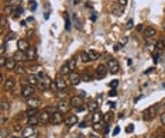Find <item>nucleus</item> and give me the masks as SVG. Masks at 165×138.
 <instances>
[{"label":"nucleus","instance_id":"nucleus-1","mask_svg":"<svg viewBox=\"0 0 165 138\" xmlns=\"http://www.w3.org/2000/svg\"><path fill=\"white\" fill-rule=\"evenodd\" d=\"M21 135H23V138H38L40 133H38V130L35 127L28 126V127H25L21 131Z\"/></svg>","mask_w":165,"mask_h":138},{"label":"nucleus","instance_id":"nucleus-2","mask_svg":"<svg viewBox=\"0 0 165 138\" xmlns=\"http://www.w3.org/2000/svg\"><path fill=\"white\" fill-rule=\"evenodd\" d=\"M157 110H158V106L157 104H154V106L148 107L147 110H144V114H143V118L145 120V121H150V120H153L155 117V114H157Z\"/></svg>","mask_w":165,"mask_h":138},{"label":"nucleus","instance_id":"nucleus-3","mask_svg":"<svg viewBox=\"0 0 165 138\" xmlns=\"http://www.w3.org/2000/svg\"><path fill=\"white\" fill-rule=\"evenodd\" d=\"M51 85H52V80L47 75L38 80V89L40 90H48V89H51Z\"/></svg>","mask_w":165,"mask_h":138},{"label":"nucleus","instance_id":"nucleus-4","mask_svg":"<svg viewBox=\"0 0 165 138\" xmlns=\"http://www.w3.org/2000/svg\"><path fill=\"white\" fill-rule=\"evenodd\" d=\"M34 93H35V89H34L33 85H25L21 87V96L23 97H25V99H30V97H33Z\"/></svg>","mask_w":165,"mask_h":138},{"label":"nucleus","instance_id":"nucleus-5","mask_svg":"<svg viewBox=\"0 0 165 138\" xmlns=\"http://www.w3.org/2000/svg\"><path fill=\"white\" fill-rule=\"evenodd\" d=\"M62 123H65V120H64V117H62V113H61V111H54V113L51 114V124L58 126V124H62Z\"/></svg>","mask_w":165,"mask_h":138},{"label":"nucleus","instance_id":"nucleus-6","mask_svg":"<svg viewBox=\"0 0 165 138\" xmlns=\"http://www.w3.org/2000/svg\"><path fill=\"white\" fill-rule=\"evenodd\" d=\"M107 68H109L110 73H117V72L120 71V65H119V62H117V59H114V58L109 59V62H107Z\"/></svg>","mask_w":165,"mask_h":138},{"label":"nucleus","instance_id":"nucleus-7","mask_svg":"<svg viewBox=\"0 0 165 138\" xmlns=\"http://www.w3.org/2000/svg\"><path fill=\"white\" fill-rule=\"evenodd\" d=\"M109 73V68H107V65H99L98 68H96V78L98 79H103V78H106Z\"/></svg>","mask_w":165,"mask_h":138},{"label":"nucleus","instance_id":"nucleus-8","mask_svg":"<svg viewBox=\"0 0 165 138\" xmlns=\"http://www.w3.org/2000/svg\"><path fill=\"white\" fill-rule=\"evenodd\" d=\"M38 120H40V124L45 126V124L51 123V114H50L47 110H44V111L38 113Z\"/></svg>","mask_w":165,"mask_h":138},{"label":"nucleus","instance_id":"nucleus-9","mask_svg":"<svg viewBox=\"0 0 165 138\" xmlns=\"http://www.w3.org/2000/svg\"><path fill=\"white\" fill-rule=\"evenodd\" d=\"M68 79H69V83H71V85H74V86L79 85V83L82 82V76H80V75H78L75 71L68 75Z\"/></svg>","mask_w":165,"mask_h":138},{"label":"nucleus","instance_id":"nucleus-10","mask_svg":"<svg viewBox=\"0 0 165 138\" xmlns=\"http://www.w3.org/2000/svg\"><path fill=\"white\" fill-rule=\"evenodd\" d=\"M71 103H68L65 100H59L58 102V111H61L62 114H66V113H69V110H71Z\"/></svg>","mask_w":165,"mask_h":138},{"label":"nucleus","instance_id":"nucleus-11","mask_svg":"<svg viewBox=\"0 0 165 138\" xmlns=\"http://www.w3.org/2000/svg\"><path fill=\"white\" fill-rule=\"evenodd\" d=\"M27 106L28 108H38L41 106V100L35 99V97H30V99H27Z\"/></svg>","mask_w":165,"mask_h":138},{"label":"nucleus","instance_id":"nucleus-12","mask_svg":"<svg viewBox=\"0 0 165 138\" xmlns=\"http://www.w3.org/2000/svg\"><path fill=\"white\" fill-rule=\"evenodd\" d=\"M17 47H19V51H23V52H25L31 45H30V43L27 41V40H24V38H21V40H19V43H17Z\"/></svg>","mask_w":165,"mask_h":138},{"label":"nucleus","instance_id":"nucleus-13","mask_svg":"<svg viewBox=\"0 0 165 138\" xmlns=\"http://www.w3.org/2000/svg\"><path fill=\"white\" fill-rule=\"evenodd\" d=\"M69 103H71V106L75 107V108H78V107H80V106H83L82 97H79V96H74V97H71Z\"/></svg>","mask_w":165,"mask_h":138},{"label":"nucleus","instance_id":"nucleus-14","mask_svg":"<svg viewBox=\"0 0 165 138\" xmlns=\"http://www.w3.org/2000/svg\"><path fill=\"white\" fill-rule=\"evenodd\" d=\"M155 34H157V30H155L154 27H145V30H144V38L145 40H150V38H153Z\"/></svg>","mask_w":165,"mask_h":138},{"label":"nucleus","instance_id":"nucleus-15","mask_svg":"<svg viewBox=\"0 0 165 138\" xmlns=\"http://www.w3.org/2000/svg\"><path fill=\"white\" fill-rule=\"evenodd\" d=\"M55 83H56V87H58V90H65L66 89V85H68V82H66L64 78H56L55 79Z\"/></svg>","mask_w":165,"mask_h":138},{"label":"nucleus","instance_id":"nucleus-16","mask_svg":"<svg viewBox=\"0 0 165 138\" xmlns=\"http://www.w3.org/2000/svg\"><path fill=\"white\" fill-rule=\"evenodd\" d=\"M76 123H78V116H75V114H69V116L66 117V120H65L66 127H72V126H75Z\"/></svg>","mask_w":165,"mask_h":138},{"label":"nucleus","instance_id":"nucleus-17","mask_svg":"<svg viewBox=\"0 0 165 138\" xmlns=\"http://www.w3.org/2000/svg\"><path fill=\"white\" fill-rule=\"evenodd\" d=\"M25 56H27L28 61L35 59V56H37V49H35V47H30V48L25 51Z\"/></svg>","mask_w":165,"mask_h":138},{"label":"nucleus","instance_id":"nucleus-18","mask_svg":"<svg viewBox=\"0 0 165 138\" xmlns=\"http://www.w3.org/2000/svg\"><path fill=\"white\" fill-rule=\"evenodd\" d=\"M103 116H104L103 113H100V111L96 110V111L93 113V116H92V123H93V124H96V123H102V121H103Z\"/></svg>","mask_w":165,"mask_h":138},{"label":"nucleus","instance_id":"nucleus-19","mask_svg":"<svg viewBox=\"0 0 165 138\" xmlns=\"http://www.w3.org/2000/svg\"><path fill=\"white\" fill-rule=\"evenodd\" d=\"M13 58L16 59V62H21V61H25V59H27L25 52H23V51H17V52H14Z\"/></svg>","mask_w":165,"mask_h":138},{"label":"nucleus","instance_id":"nucleus-20","mask_svg":"<svg viewBox=\"0 0 165 138\" xmlns=\"http://www.w3.org/2000/svg\"><path fill=\"white\" fill-rule=\"evenodd\" d=\"M9 7H10L11 10H17L19 7H21V0H9Z\"/></svg>","mask_w":165,"mask_h":138},{"label":"nucleus","instance_id":"nucleus-21","mask_svg":"<svg viewBox=\"0 0 165 138\" xmlns=\"http://www.w3.org/2000/svg\"><path fill=\"white\" fill-rule=\"evenodd\" d=\"M14 85H16V80H14L13 78H7V79L4 80V89H6V90H11V89L14 87Z\"/></svg>","mask_w":165,"mask_h":138},{"label":"nucleus","instance_id":"nucleus-22","mask_svg":"<svg viewBox=\"0 0 165 138\" xmlns=\"http://www.w3.org/2000/svg\"><path fill=\"white\" fill-rule=\"evenodd\" d=\"M16 66H17V62H16V59L14 58H9L7 59V62H6V69H9V71H13V69H16Z\"/></svg>","mask_w":165,"mask_h":138},{"label":"nucleus","instance_id":"nucleus-23","mask_svg":"<svg viewBox=\"0 0 165 138\" xmlns=\"http://www.w3.org/2000/svg\"><path fill=\"white\" fill-rule=\"evenodd\" d=\"M27 124H28V126H31V127H35L37 124H40V120H38V116L27 117Z\"/></svg>","mask_w":165,"mask_h":138},{"label":"nucleus","instance_id":"nucleus-24","mask_svg":"<svg viewBox=\"0 0 165 138\" xmlns=\"http://www.w3.org/2000/svg\"><path fill=\"white\" fill-rule=\"evenodd\" d=\"M111 10H113V13H114L116 16H121L123 11H124V7H123L121 4H114V6L111 7Z\"/></svg>","mask_w":165,"mask_h":138},{"label":"nucleus","instance_id":"nucleus-25","mask_svg":"<svg viewBox=\"0 0 165 138\" xmlns=\"http://www.w3.org/2000/svg\"><path fill=\"white\" fill-rule=\"evenodd\" d=\"M71 72H72V71H71V68L68 66V64H65V65H62V66H61V71H59V73L62 75V76H66V75H69Z\"/></svg>","mask_w":165,"mask_h":138},{"label":"nucleus","instance_id":"nucleus-26","mask_svg":"<svg viewBox=\"0 0 165 138\" xmlns=\"http://www.w3.org/2000/svg\"><path fill=\"white\" fill-rule=\"evenodd\" d=\"M88 55H89V58H90V61H96V59H99L100 58L99 52L95 51V49H90V51L88 52Z\"/></svg>","mask_w":165,"mask_h":138},{"label":"nucleus","instance_id":"nucleus-27","mask_svg":"<svg viewBox=\"0 0 165 138\" xmlns=\"http://www.w3.org/2000/svg\"><path fill=\"white\" fill-rule=\"evenodd\" d=\"M98 106H99V103H98V102H95V100H92V102H89V103H88V110H89V111H93V113H95V111L98 110Z\"/></svg>","mask_w":165,"mask_h":138},{"label":"nucleus","instance_id":"nucleus-28","mask_svg":"<svg viewBox=\"0 0 165 138\" xmlns=\"http://www.w3.org/2000/svg\"><path fill=\"white\" fill-rule=\"evenodd\" d=\"M155 48H157V51H158V52L164 51V49H165V41H164V40H158V41L155 43Z\"/></svg>","mask_w":165,"mask_h":138},{"label":"nucleus","instance_id":"nucleus-29","mask_svg":"<svg viewBox=\"0 0 165 138\" xmlns=\"http://www.w3.org/2000/svg\"><path fill=\"white\" fill-rule=\"evenodd\" d=\"M66 64H68V66L71 68V71L74 72V71L76 69V58H71V59H69Z\"/></svg>","mask_w":165,"mask_h":138},{"label":"nucleus","instance_id":"nucleus-30","mask_svg":"<svg viewBox=\"0 0 165 138\" xmlns=\"http://www.w3.org/2000/svg\"><path fill=\"white\" fill-rule=\"evenodd\" d=\"M38 80H40V79H38L35 75H30V76H28V83H30V85H33V86L38 85Z\"/></svg>","mask_w":165,"mask_h":138},{"label":"nucleus","instance_id":"nucleus-31","mask_svg":"<svg viewBox=\"0 0 165 138\" xmlns=\"http://www.w3.org/2000/svg\"><path fill=\"white\" fill-rule=\"evenodd\" d=\"M92 79H93V76H92V73H89V72H85V73L82 75V80L83 82H92Z\"/></svg>","mask_w":165,"mask_h":138},{"label":"nucleus","instance_id":"nucleus-32","mask_svg":"<svg viewBox=\"0 0 165 138\" xmlns=\"http://www.w3.org/2000/svg\"><path fill=\"white\" fill-rule=\"evenodd\" d=\"M113 118V111H109V113H106L104 116H103V121L106 123V124H109V121Z\"/></svg>","mask_w":165,"mask_h":138},{"label":"nucleus","instance_id":"nucleus-33","mask_svg":"<svg viewBox=\"0 0 165 138\" xmlns=\"http://www.w3.org/2000/svg\"><path fill=\"white\" fill-rule=\"evenodd\" d=\"M104 121H102V123H96V124H93V130L95 131H100V130H103L104 128Z\"/></svg>","mask_w":165,"mask_h":138},{"label":"nucleus","instance_id":"nucleus-34","mask_svg":"<svg viewBox=\"0 0 165 138\" xmlns=\"http://www.w3.org/2000/svg\"><path fill=\"white\" fill-rule=\"evenodd\" d=\"M25 116H27V117L38 116V114H37V108H28V110L25 111Z\"/></svg>","mask_w":165,"mask_h":138},{"label":"nucleus","instance_id":"nucleus-35","mask_svg":"<svg viewBox=\"0 0 165 138\" xmlns=\"http://www.w3.org/2000/svg\"><path fill=\"white\" fill-rule=\"evenodd\" d=\"M80 59H82V62H85V64H88L89 62V55H88V52H82L80 54Z\"/></svg>","mask_w":165,"mask_h":138},{"label":"nucleus","instance_id":"nucleus-36","mask_svg":"<svg viewBox=\"0 0 165 138\" xmlns=\"http://www.w3.org/2000/svg\"><path fill=\"white\" fill-rule=\"evenodd\" d=\"M14 71H16L17 73H24V72H25V68H24V66H21V65H17Z\"/></svg>","mask_w":165,"mask_h":138},{"label":"nucleus","instance_id":"nucleus-37","mask_svg":"<svg viewBox=\"0 0 165 138\" xmlns=\"http://www.w3.org/2000/svg\"><path fill=\"white\" fill-rule=\"evenodd\" d=\"M65 28L66 30H69L71 28V21H69V14H65Z\"/></svg>","mask_w":165,"mask_h":138},{"label":"nucleus","instance_id":"nucleus-38","mask_svg":"<svg viewBox=\"0 0 165 138\" xmlns=\"http://www.w3.org/2000/svg\"><path fill=\"white\" fill-rule=\"evenodd\" d=\"M35 9H37V1H35V0H31V1H30V10L34 11Z\"/></svg>","mask_w":165,"mask_h":138},{"label":"nucleus","instance_id":"nucleus-39","mask_svg":"<svg viewBox=\"0 0 165 138\" xmlns=\"http://www.w3.org/2000/svg\"><path fill=\"white\" fill-rule=\"evenodd\" d=\"M153 59H154L155 64H158V61H160V54H158V51L153 54Z\"/></svg>","mask_w":165,"mask_h":138},{"label":"nucleus","instance_id":"nucleus-40","mask_svg":"<svg viewBox=\"0 0 165 138\" xmlns=\"http://www.w3.org/2000/svg\"><path fill=\"white\" fill-rule=\"evenodd\" d=\"M133 27H134V21L130 19V20L127 21V24H126V28H127V30H130V28H133Z\"/></svg>","mask_w":165,"mask_h":138},{"label":"nucleus","instance_id":"nucleus-41","mask_svg":"<svg viewBox=\"0 0 165 138\" xmlns=\"http://www.w3.org/2000/svg\"><path fill=\"white\" fill-rule=\"evenodd\" d=\"M6 62H7V59L1 55V58H0V65H1V68H4V66H6Z\"/></svg>","mask_w":165,"mask_h":138},{"label":"nucleus","instance_id":"nucleus-42","mask_svg":"<svg viewBox=\"0 0 165 138\" xmlns=\"http://www.w3.org/2000/svg\"><path fill=\"white\" fill-rule=\"evenodd\" d=\"M133 131H134V126H133V124H130V126H127V127H126V133H129V134H130V133H133Z\"/></svg>","mask_w":165,"mask_h":138},{"label":"nucleus","instance_id":"nucleus-43","mask_svg":"<svg viewBox=\"0 0 165 138\" xmlns=\"http://www.w3.org/2000/svg\"><path fill=\"white\" fill-rule=\"evenodd\" d=\"M119 86V80H113L111 83H110V87H113V89H116Z\"/></svg>","mask_w":165,"mask_h":138},{"label":"nucleus","instance_id":"nucleus-44","mask_svg":"<svg viewBox=\"0 0 165 138\" xmlns=\"http://www.w3.org/2000/svg\"><path fill=\"white\" fill-rule=\"evenodd\" d=\"M13 128H14V131H23V130H24L23 127H20V124H16Z\"/></svg>","mask_w":165,"mask_h":138},{"label":"nucleus","instance_id":"nucleus-45","mask_svg":"<svg viewBox=\"0 0 165 138\" xmlns=\"http://www.w3.org/2000/svg\"><path fill=\"white\" fill-rule=\"evenodd\" d=\"M127 1H129V0H117V3H119V4H121L123 7H124V6L127 4Z\"/></svg>","mask_w":165,"mask_h":138},{"label":"nucleus","instance_id":"nucleus-46","mask_svg":"<svg viewBox=\"0 0 165 138\" xmlns=\"http://www.w3.org/2000/svg\"><path fill=\"white\" fill-rule=\"evenodd\" d=\"M0 52H1V55L6 52V41H4V43H3V45H1V49H0Z\"/></svg>","mask_w":165,"mask_h":138},{"label":"nucleus","instance_id":"nucleus-47","mask_svg":"<svg viewBox=\"0 0 165 138\" xmlns=\"http://www.w3.org/2000/svg\"><path fill=\"white\" fill-rule=\"evenodd\" d=\"M117 95V92H116V89H111V90H110L109 92V96L110 97H111V96H116Z\"/></svg>","mask_w":165,"mask_h":138},{"label":"nucleus","instance_id":"nucleus-48","mask_svg":"<svg viewBox=\"0 0 165 138\" xmlns=\"http://www.w3.org/2000/svg\"><path fill=\"white\" fill-rule=\"evenodd\" d=\"M120 133V127H116L114 130H113V135H117Z\"/></svg>","mask_w":165,"mask_h":138},{"label":"nucleus","instance_id":"nucleus-49","mask_svg":"<svg viewBox=\"0 0 165 138\" xmlns=\"http://www.w3.org/2000/svg\"><path fill=\"white\" fill-rule=\"evenodd\" d=\"M1 108H3V110H7V108H9V104H7L6 102H3V103H1Z\"/></svg>","mask_w":165,"mask_h":138},{"label":"nucleus","instance_id":"nucleus-50","mask_svg":"<svg viewBox=\"0 0 165 138\" xmlns=\"http://www.w3.org/2000/svg\"><path fill=\"white\" fill-rule=\"evenodd\" d=\"M161 123H162V126H165V113L161 114Z\"/></svg>","mask_w":165,"mask_h":138},{"label":"nucleus","instance_id":"nucleus-51","mask_svg":"<svg viewBox=\"0 0 165 138\" xmlns=\"http://www.w3.org/2000/svg\"><path fill=\"white\" fill-rule=\"evenodd\" d=\"M103 131H104V134H107V133H109V124H104V128H103Z\"/></svg>","mask_w":165,"mask_h":138},{"label":"nucleus","instance_id":"nucleus-52","mask_svg":"<svg viewBox=\"0 0 165 138\" xmlns=\"http://www.w3.org/2000/svg\"><path fill=\"white\" fill-rule=\"evenodd\" d=\"M109 107L110 108H114V107H116V103H114V102H109Z\"/></svg>","mask_w":165,"mask_h":138},{"label":"nucleus","instance_id":"nucleus-53","mask_svg":"<svg viewBox=\"0 0 165 138\" xmlns=\"http://www.w3.org/2000/svg\"><path fill=\"white\" fill-rule=\"evenodd\" d=\"M51 89H52V90H58V87H56V83H55V82H52V85H51Z\"/></svg>","mask_w":165,"mask_h":138},{"label":"nucleus","instance_id":"nucleus-54","mask_svg":"<svg viewBox=\"0 0 165 138\" xmlns=\"http://www.w3.org/2000/svg\"><path fill=\"white\" fill-rule=\"evenodd\" d=\"M14 37H16V35H14V32H10V34H9V37H7V40H11V38H14Z\"/></svg>","mask_w":165,"mask_h":138},{"label":"nucleus","instance_id":"nucleus-55","mask_svg":"<svg viewBox=\"0 0 165 138\" xmlns=\"http://www.w3.org/2000/svg\"><path fill=\"white\" fill-rule=\"evenodd\" d=\"M1 25H6V17L4 16L1 17Z\"/></svg>","mask_w":165,"mask_h":138},{"label":"nucleus","instance_id":"nucleus-56","mask_svg":"<svg viewBox=\"0 0 165 138\" xmlns=\"http://www.w3.org/2000/svg\"><path fill=\"white\" fill-rule=\"evenodd\" d=\"M79 127H86V121H82V123H80V124H79Z\"/></svg>","mask_w":165,"mask_h":138},{"label":"nucleus","instance_id":"nucleus-57","mask_svg":"<svg viewBox=\"0 0 165 138\" xmlns=\"http://www.w3.org/2000/svg\"><path fill=\"white\" fill-rule=\"evenodd\" d=\"M120 47H121V44H117V45L114 47V51H119V49H120Z\"/></svg>","mask_w":165,"mask_h":138},{"label":"nucleus","instance_id":"nucleus-58","mask_svg":"<svg viewBox=\"0 0 165 138\" xmlns=\"http://www.w3.org/2000/svg\"><path fill=\"white\" fill-rule=\"evenodd\" d=\"M76 110H78V111H83V110H85V107H83V106H80V107H78Z\"/></svg>","mask_w":165,"mask_h":138},{"label":"nucleus","instance_id":"nucleus-59","mask_svg":"<svg viewBox=\"0 0 165 138\" xmlns=\"http://www.w3.org/2000/svg\"><path fill=\"white\" fill-rule=\"evenodd\" d=\"M143 28H144V27H143V25H141V24H140V25H137V30H138V31H141Z\"/></svg>","mask_w":165,"mask_h":138},{"label":"nucleus","instance_id":"nucleus-60","mask_svg":"<svg viewBox=\"0 0 165 138\" xmlns=\"http://www.w3.org/2000/svg\"><path fill=\"white\" fill-rule=\"evenodd\" d=\"M155 138H165V134H161V135H157Z\"/></svg>","mask_w":165,"mask_h":138},{"label":"nucleus","instance_id":"nucleus-61","mask_svg":"<svg viewBox=\"0 0 165 138\" xmlns=\"http://www.w3.org/2000/svg\"><path fill=\"white\" fill-rule=\"evenodd\" d=\"M79 1H80V0H74V4H78Z\"/></svg>","mask_w":165,"mask_h":138},{"label":"nucleus","instance_id":"nucleus-62","mask_svg":"<svg viewBox=\"0 0 165 138\" xmlns=\"http://www.w3.org/2000/svg\"><path fill=\"white\" fill-rule=\"evenodd\" d=\"M10 138H19V137H10Z\"/></svg>","mask_w":165,"mask_h":138}]
</instances>
